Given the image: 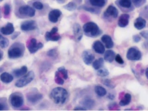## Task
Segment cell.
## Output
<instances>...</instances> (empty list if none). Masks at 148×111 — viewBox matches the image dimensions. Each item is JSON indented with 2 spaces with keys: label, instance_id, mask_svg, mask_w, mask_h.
I'll return each instance as SVG.
<instances>
[{
  "label": "cell",
  "instance_id": "cell-1",
  "mask_svg": "<svg viewBox=\"0 0 148 111\" xmlns=\"http://www.w3.org/2000/svg\"><path fill=\"white\" fill-rule=\"evenodd\" d=\"M68 97V92L66 89L61 87L54 88L50 94V97L56 104L62 105L65 103Z\"/></svg>",
  "mask_w": 148,
  "mask_h": 111
},
{
  "label": "cell",
  "instance_id": "cell-2",
  "mask_svg": "<svg viewBox=\"0 0 148 111\" xmlns=\"http://www.w3.org/2000/svg\"><path fill=\"white\" fill-rule=\"evenodd\" d=\"M24 45L20 42L13 43L8 51V57L10 59H16L21 57L24 53Z\"/></svg>",
  "mask_w": 148,
  "mask_h": 111
},
{
  "label": "cell",
  "instance_id": "cell-3",
  "mask_svg": "<svg viewBox=\"0 0 148 111\" xmlns=\"http://www.w3.org/2000/svg\"><path fill=\"white\" fill-rule=\"evenodd\" d=\"M83 31L86 35L92 38H95L100 35L102 33L98 25L92 21L85 23L83 26Z\"/></svg>",
  "mask_w": 148,
  "mask_h": 111
},
{
  "label": "cell",
  "instance_id": "cell-4",
  "mask_svg": "<svg viewBox=\"0 0 148 111\" xmlns=\"http://www.w3.org/2000/svg\"><path fill=\"white\" fill-rule=\"evenodd\" d=\"M34 72L33 71H29L16 81L15 83V86L18 88L23 87L30 83L34 80Z\"/></svg>",
  "mask_w": 148,
  "mask_h": 111
},
{
  "label": "cell",
  "instance_id": "cell-5",
  "mask_svg": "<svg viewBox=\"0 0 148 111\" xmlns=\"http://www.w3.org/2000/svg\"><path fill=\"white\" fill-rule=\"evenodd\" d=\"M26 98L29 103L36 104L43 98V95L36 88H32L27 94Z\"/></svg>",
  "mask_w": 148,
  "mask_h": 111
},
{
  "label": "cell",
  "instance_id": "cell-6",
  "mask_svg": "<svg viewBox=\"0 0 148 111\" xmlns=\"http://www.w3.org/2000/svg\"><path fill=\"white\" fill-rule=\"evenodd\" d=\"M9 102L13 107L16 108H20L24 103L23 95L20 92H13L9 96Z\"/></svg>",
  "mask_w": 148,
  "mask_h": 111
},
{
  "label": "cell",
  "instance_id": "cell-7",
  "mask_svg": "<svg viewBox=\"0 0 148 111\" xmlns=\"http://www.w3.org/2000/svg\"><path fill=\"white\" fill-rule=\"evenodd\" d=\"M119 14V11L112 4L108 6L106 9L103 13V18L108 20H114L117 18Z\"/></svg>",
  "mask_w": 148,
  "mask_h": 111
},
{
  "label": "cell",
  "instance_id": "cell-8",
  "mask_svg": "<svg viewBox=\"0 0 148 111\" xmlns=\"http://www.w3.org/2000/svg\"><path fill=\"white\" fill-rule=\"evenodd\" d=\"M115 3L123 12H131L134 9L132 0H116Z\"/></svg>",
  "mask_w": 148,
  "mask_h": 111
},
{
  "label": "cell",
  "instance_id": "cell-9",
  "mask_svg": "<svg viewBox=\"0 0 148 111\" xmlns=\"http://www.w3.org/2000/svg\"><path fill=\"white\" fill-rule=\"evenodd\" d=\"M18 12L20 15L32 17L35 15V9L28 5H21L18 8Z\"/></svg>",
  "mask_w": 148,
  "mask_h": 111
},
{
  "label": "cell",
  "instance_id": "cell-10",
  "mask_svg": "<svg viewBox=\"0 0 148 111\" xmlns=\"http://www.w3.org/2000/svg\"><path fill=\"white\" fill-rule=\"evenodd\" d=\"M127 58L130 61H138L142 58V53L136 47H132L128 49L127 54Z\"/></svg>",
  "mask_w": 148,
  "mask_h": 111
},
{
  "label": "cell",
  "instance_id": "cell-11",
  "mask_svg": "<svg viewBox=\"0 0 148 111\" xmlns=\"http://www.w3.org/2000/svg\"><path fill=\"white\" fill-rule=\"evenodd\" d=\"M43 46V43L41 42H37L36 39L35 38H31L27 45L29 52L31 54L36 53L38 50L42 49Z\"/></svg>",
  "mask_w": 148,
  "mask_h": 111
},
{
  "label": "cell",
  "instance_id": "cell-12",
  "mask_svg": "<svg viewBox=\"0 0 148 111\" xmlns=\"http://www.w3.org/2000/svg\"><path fill=\"white\" fill-rule=\"evenodd\" d=\"M58 28L54 27L50 30V31H47L45 34V38L46 41H58L60 38L61 36L57 34Z\"/></svg>",
  "mask_w": 148,
  "mask_h": 111
},
{
  "label": "cell",
  "instance_id": "cell-13",
  "mask_svg": "<svg viewBox=\"0 0 148 111\" xmlns=\"http://www.w3.org/2000/svg\"><path fill=\"white\" fill-rule=\"evenodd\" d=\"M20 28L23 31H30L37 28V24L34 20H26L20 25Z\"/></svg>",
  "mask_w": 148,
  "mask_h": 111
},
{
  "label": "cell",
  "instance_id": "cell-14",
  "mask_svg": "<svg viewBox=\"0 0 148 111\" xmlns=\"http://www.w3.org/2000/svg\"><path fill=\"white\" fill-rule=\"evenodd\" d=\"M61 14L62 12L60 10L58 9H52L49 12L48 14V19L50 22L53 23H56L58 21Z\"/></svg>",
  "mask_w": 148,
  "mask_h": 111
},
{
  "label": "cell",
  "instance_id": "cell-15",
  "mask_svg": "<svg viewBox=\"0 0 148 111\" xmlns=\"http://www.w3.org/2000/svg\"><path fill=\"white\" fill-rule=\"evenodd\" d=\"M82 57L83 62L87 65L92 64L95 58L94 55L88 50H84L82 53Z\"/></svg>",
  "mask_w": 148,
  "mask_h": 111
},
{
  "label": "cell",
  "instance_id": "cell-16",
  "mask_svg": "<svg viewBox=\"0 0 148 111\" xmlns=\"http://www.w3.org/2000/svg\"><path fill=\"white\" fill-rule=\"evenodd\" d=\"M73 32L77 41H80L83 37V31L81 26L78 23H75L73 25Z\"/></svg>",
  "mask_w": 148,
  "mask_h": 111
},
{
  "label": "cell",
  "instance_id": "cell-17",
  "mask_svg": "<svg viewBox=\"0 0 148 111\" xmlns=\"http://www.w3.org/2000/svg\"><path fill=\"white\" fill-rule=\"evenodd\" d=\"M14 31L13 24L12 23H8L5 26L0 28V32L4 35H9L12 34Z\"/></svg>",
  "mask_w": 148,
  "mask_h": 111
},
{
  "label": "cell",
  "instance_id": "cell-18",
  "mask_svg": "<svg viewBox=\"0 0 148 111\" xmlns=\"http://www.w3.org/2000/svg\"><path fill=\"white\" fill-rule=\"evenodd\" d=\"M130 20V15L127 13H123L120 15L118 20V25L124 28L128 25Z\"/></svg>",
  "mask_w": 148,
  "mask_h": 111
},
{
  "label": "cell",
  "instance_id": "cell-19",
  "mask_svg": "<svg viewBox=\"0 0 148 111\" xmlns=\"http://www.w3.org/2000/svg\"><path fill=\"white\" fill-rule=\"evenodd\" d=\"M92 49L98 54H103L105 52V47L101 42L96 40L92 44Z\"/></svg>",
  "mask_w": 148,
  "mask_h": 111
},
{
  "label": "cell",
  "instance_id": "cell-20",
  "mask_svg": "<svg viewBox=\"0 0 148 111\" xmlns=\"http://www.w3.org/2000/svg\"><path fill=\"white\" fill-rule=\"evenodd\" d=\"M102 42L105 44V47L108 49H111L113 47L114 43L112 38L108 35H103L101 37Z\"/></svg>",
  "mask_w": 148,
  "mask_h": 111
},
{
  "label": "cell",
  "instance_id": "cell-21",
  "mask_svg": "<svg viewBox=\"0 0 148 111\" xmlns=\"http://www.w3.org/2000/svg\"><path fill=\"white\" fill-rule=\"evenodd\" d=\"M87 2L92 7L101 8L105 6L107 0H87Z\"/></svg>",
  "mask_w": 148,
  "mask_h": 111
},
{
  "label": "cell",
  "instance_id": "cell-22",
  "mask_svg": "<svg viewBox=\"0 0 148 111\" xmlns=\"http://www.w3.org/2000/svg\"><path fill=\"white\" fill-rule=\"evenodd\" d=\"M134 27L138 30L142 29L146 25V21L141 17H138L136 18L134 22Z\"/></svg>",
  "mask_w": 148,
  "mask_h": 111
},
{
  "label": "cell",
  "instance_id": "cell-23",
  "mask_svg": "<svg viewBox=\"0 0 148 111\" xmlns=\"http://www.w3.org/2000/svg\"><path fill=\"white\" fill-rule=\"evenodd\" d=\"M0 80L3 83L8 84L13 80V76L9 73L5 72L0 75Z\"/></svg>",
  "mask_w": 148,
  "mask_h": 111
},
{
  "label": "cell",
  "instance_id": "cell-24",
  "mask_svg": "<svg viewBox=\"0 0 148 111\" xmlns=\"http://www.w3.org/2000/svg\"><path fill=\"white\" fill-rule=\"evenodd\" d=\"M116 54L112 50H106L104 54V60L108 62H112L115 58Z\"/></svg>",
  "mask_w": 148,
  "mask_h": 111
},
{
  "label": "cell",
  "instance_id": "cell-25",
  "mask_svg": "<svg viewBox=\"0 0 148 111\" xmlns=\"http://www.w3.org/2000/svg\"><path fill=\"white\" fill-rule=\"evenodd\" d=\"M27 71H28L27 67L26 66H23L20 68L14 69L13 71V73L16 77H19L26 74L27 73Z\"/></svg>",
  "mask_w": 148,
  "mask_h": 111
},
{
  "label": "cell",
  "instance_id": "cell-26",
  "mask_svg": "<svg viewBox=\"0 0 148 111\" xmlns=\"http://www.w3.org/2000/svg\"><path fill=\"white\" fill-rule=\"evenodd\" d=\"M82 105L87 108H92L95 105V101L90 98H85L80 102Z\"/></svg>",
  "mask_w": 148,
  "mask_h": 111
},
{
  "label": "cell",
  "instance_id": "cell-27",
  "mask_svg": "<svg viewBox=\"0 0 148 111\" xmlns=\"http://www.w3.org/2000/svg\"><path fill=\"white\" fill-rule=\"evenodd\" d=\"M131 101V95L129 93H126L123 96V98L120 100L119 105L120 106H126L130 104Z\"/></svg>",
  "mask_w": 148,
  "mask_h": 111
},
{
  "label": "cell",
  "instance_id": "cell-28",
  "mask_svg": "<svg viewBox=\"0 0 148 111\" xmlns=\"http://www.w3.org/2000/svg\"><path fill=\"white\" fill-rule=\"evenodd\" d=\"M94 91L96 94L100 97H104L107 93L106 89L101 86H96L94 88Z\"/></svg>",
  "mask_w": 148,
  "mask_h": 111
},
{
  "label": "cell",
  "instance_id": "cell-29",
  "mask_svg": "<svg viewBox=\"0 0 148 111\" xmlns=\"http://www.w3.org/2000/svg\"><path fill=\"white\" fill-rule=\"evenodd\" d=\"M104 62V60L102 58H99L97 60H94L92 62V67L95 70H98L99 69L101 68V67L103 66Z\"/></svg>",
  "mask_w": 148,
  "mask_h": 111
},
{
  "label": "cell",
  "instance_id": "cell-30",
  "mask_svg": "<svg viewBox=\"0 0 148 111\" xmlns=\"http://www.w3.org/2000/svg\"><path fill=\"white\" fill-rule=\"evenodd\" d=\"M63 8L68 11L72 12L74 11L77 9V4L73 1H71L68 2L67 4L64 5Z\"/></svg>",
  "mask_w": 148,
  "mask_h": 111
},
{
  "label": "cell",
  "instance_id": "cell-31",
  "mask_svg": "<svg viewBox=\"0 0 148 111\" xmlns=\"http://www.w3.org/2000/svg\"><path fill=\"white\" fill-rule=\"evenodd\" d=\"M32 6L35 9L38 10H41L44 8V4L39 0H35L32 3Z\"/></svg>",
  "mask_w": 148,
  "mask_h": 111
},
{
  "label": "cell",
  "instance_id": "cell-32",
  "mask_svg": "<svg viewBox=\"0 0 148 111\" xmlns=\"http://www.w3.org/2000/svg\"><path fill=\"white\" fill-rule=\"evenodd\" d=\"M9 44V41L8 39L2 36V34H0V46L2 48H6L8 46Z\"/></svg>",
  "mask_w": 148,
  "mask_h": 111
},
{
  "label": "cell",
  "instance_id": "cell-33",
  "mask_svg": "<svg viewBox=\"0 0 148 111\" xmlns=\"http://www.w3.org/2000/svg\"><path fill=\"white\" fill-rule=\"evenodd\" d=\"M79 9H83L84 10H86L87 12H90V13H97L98 11L95 8H93L92 6H88L87 5H81L78 8Z\"/></svg>",
  "mask_w": 148,
  "mask_h": 111
},
{
  "label": "cell",
  "instance_id": "cell-34",
  "mask_svg": "<svg viewBox=\"0 0 148 111\" xmlns=\"http://www.w3.org/2000/svg\"><path fill=\"white\" fill-rule=\"evenodd\" d=\"M55 82L57 84H60V85H62L64 83V80L62 76L60 75V73L57 71L55 73V77H54Z\"/></svg>",
  "mask_w": 148,
  "mask_h": 111
},
{
  "label": "cell",
  "instance_id": "cell-35",
  "mask_svg": "<svg viewBox=\"0 0 148 111\" xmlns=\"http://www.w3.org/2000/svg\"><path fill=\"white\" fill-rule=\"evenodd\" d=\"M57 71L61 75L64 79L66 80L68 78V74L67 70L65 68L64 66H61L57 69Z\"/></svg>",
  "mask_w": 148,
  "mask_h": 111
},
{
  "label": "cell",
  "instance_id": "cell-36",
  "mask_svg": "<svg viewBox=\"0 0 148 111\" xmlns=\"http://www.w3.org/2000/svg\"><path fill=\"white\" fill-rule=\"evenodd\" d=\"M11 12V6L9 3H6L3 5V14L5 17H8L10 15Z\"/></svg>",
  "mask_w": 148,
  "mask_h": 111
},
{
  "label": "cell",
  "instance_id": "cell-37",
  "mask_svg": "<svg viewBox=\"0 0 148 111\" xmlns=\"http://www.w3.org/2000/svg\"><path fill=\"white\" fill-rule=\"evenodd\" d=\"M109 71L106 68H100L97 70V75L100 77H105L109 75Z\"/></svg>",
  "mask_w": 148,
  "mask_h": 111
},
{
  "label": "cell",
  "instance_id": "cell-38",
  "mask_svg": "<svg viewBox=\"0 0 148 111\" xmlns=\"http://www.w3.org/2000/svg\"><path fill=\"white\" fill-rule=\"evenodd\" d=\"M102 82L104 85H105L106 86H107L109 88H113L115 87V84H114V83L111 80H110L109 79H103Z\"/></svg>",
  "mask_w": 148,
  "mask_h": 111
},
{
  "label": "cell",
  "instance_id": "cell-39",
  "mask_svg": "<svg viewBox=\"0 0 148 111\" xmlns=\"http://www.w3.org/2000/svg\"><path fill=\"white\" fill-rule=\"evenodd\" d=\"M132 2L134 6L136 8H139L146 2V0H132Z\"/></svg>",
  "mask_w": 148,
  "mask_h": 111
},
{
  "label": "cell",
  "instance_id": "cell-40",
  "mask_svg": "<svg viewBox=\"0 0 148 111\" xmlns=\"http://www.w3.org/2000/svg\"><path fill=\"white\" fill-rule=\"evenodd\" d=\"M5 98H0V110H7L6 106L8 105L6 103V99Z\"/></svg>",
  "mask_w": 148,
  "mask_h": 111
},
{
  "label": "cell",
  "instance_id": "cell-41",
  "mask_svg": "<svg viewBox=\"0 0 148 111\" xmlns=\"http://www.w3.org/2000/svg\"><path fill=\"white\" fill-rule=\"evenodd\" d=\"M47 56L50 57H54L57 56V52L56 49H52L47 51Z\"/></svg>",
  "mask_w": 148,
  "mask_h": 111
},
{
  "label": "cell",
  "instance_id": "cell-42",
  "mask_svg": "<svg viewBox=\"0 0 148 111\" xmlns=\"http://www.w3.org/2000/svg\"><path fill=\"white\" fill-rule=\"evenodd\" d=\"M114 60H115L117 63H119V64H123L124 63V61L123 59L122 58V57H121V56H120L119 54H116Z\"/></svg>",
  "mask_w": 148,
  "mask_h": 111
},
{
  "label": "cell",
  "instance_id": "cell-43",
  "mask_svg": "<svg viewBox=\"0 0 148 111\" xmlns=\"http://www.w3.org/2000/svg\"><path fill=\"white\" fill-rule=\"evenodd\" d=\"M140 39H141V37L139 35H135L133 36V40L136 43H138V42H139Z\"/></svg>",
  "mask_w": 148,
  "mask_h": 111
},
{
  "label": "cell",
  "instance_id": "cell-44",
  "mask_svg": "<svg viewBox=\"0 0 148 111\" xmlns=\"http://www.w3.org/2000/svg\"><path fill=\"white\" fill-rule=\"evenodd\" d=\"M140 35L143 37L145 39H148V31H142L140 33Z\"/></svg>",
  "mask_w": 148,
  "mask_h": 111
},
{
  "label": "cell",
  "instance_id": "cell-45",
  "mask_svg": "<svg viewBox=\"0 0 148 111\" xmlns=\"http://www.w3.org/2000/svg\"><path fill=\"white\" fill-rule=\"evenodd\" d=\"M87 109L86 108H84L83 106H76L74 108L75 110H85Z\"/></svg>",
  "mask_w": 148,
  "mask_h": 111
},
{
  "label": "cell",
  "instance_id": "cell-46",
  "mask_svg": "<svg viewBox=\"0 0 148 111\" xmlns=\"http://www.w3.org/2000/svg\"><path fill=\"white\" fill-rule=\"evenodd\" d=\"M13 35H12V37H11V38L12 39H16L18 35H19V34H20V32H13V34H12Z\"/></svg>",
  "mask_w": 148,
  "mask_h": 111
},
{
  "label": "cell",
  "instance_id": "cell-47",
  "mask_svg": "<svg viewBox=\"0 0 148 111\" xmlns=\"http://www.w3.org/2000/svg\"><path fill=\"white\" fill-rule=\"evenodd\" d=\"M108 99H109L110 100H113V99H114L115 96H114V94L110 93V94H109L108 95Z\"/></svg>",
  "mask_w": 148,
  "mask_h": 111
},
{
  "label": "cell",
  "instance_id": "cell-48",
  "mask_svg": "<svg viewBox=\"0 0 148 111\" xmlns=\"http://www.w3.org/2000/svg\"><path fill=\"white\" fill-rule=\"evenodd\" d=\"M145 74H146V76L147 79H148V68H146V69Z\"/></svg>",
  "mask_w": 148,
  "mask_h": 111
},
{
  "label": "cell",
  "instance_id": "cell-49",
  "mask_svg": "<svg viewBox=\"0 0 148 111\" xmlns=\"http://www.w3.org/2000/svg\"><path fill=\"white\" fill-rule=\"evenodd\" d=\"M146 40H147V41L145 42V43H144V45H145V47H146L147 48H148V39H147Z\"/></svg>",
  "mask_w": 148,
  "mask_h": 111
},
{
  "label": "cell",
  "instance_id": "cell-50",
  "mask_svg": "<svg viewBox=\"0 0 148 111\" xmlns=\"http://www.w3.org/2000/svg\"><path fill=\"white\" fill-rule=\"evenodd\" d=\"M56 1H58V2H60V3H64L65 0H56Z\"/></svg>",
  "mask_w": 148,
  "mask_h": 111
},
{
  "label": "cell",
  "instance_id": "cell-51",
  "mask_svg": "<svg viewBox=\"0 0 148 111\" xmlns=\"http://www.w3.org/2000/svg\"><path fill=\"white\" fill-rule=\"evenodd\" d=\"M1 59H2V55H1V54L0 53V61H1Z\"/></svg>",
  "mask_w": 148,
  "mask_h": 111
},
{
  "label": "cell",
  "instance_id": "cell-52",
  "mask_svg": "<svg viewBox=\"0 0 148 111\" xmlns=\"http://www.w3.org/2000/svg\"><path fill=\"white\" fill-rule=\"evenodd\" d=\"M3 0H0V2H2V1H3Z\"/></svg>",
  "mask_w": 148,
  "mask_h": 111
}]
</instances>
